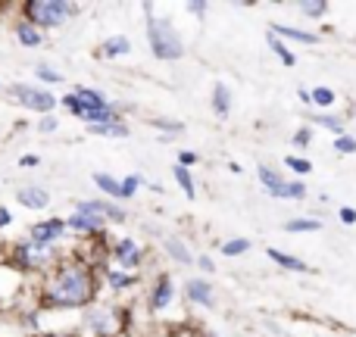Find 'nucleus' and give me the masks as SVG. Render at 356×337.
Wrapping results in <instances>:
<instances>
[{"instance_id": "nucleus-1", "label": "nucleus", "mask_w": 356, "mask_h": 337, "mask_svg": "<svg viewBox=\"0 0 356 337\" xmlns=\"http://www.w3.org/2000/svg\"><path fill=\"white\" fill-rule=\"evenodd\" d=\"M100 278L97 265L81 253H66L54 269L44 275L41 284V306L47 309H88L97 303Z\"/></svg>"}, {"instance_id": "nucleus-2", "label": "nucleus", "mask_w": 356, "mask_h": 337, "mask_svg": "<svg viewBox=\"0 0 356 337\" xmlns=\"http://www.w3.org/2000/svg\"><path fill=\"white\" fill-rule=\"evenodd\" d=\"M147 13V44H150V54L163 63H172V60H181L184 56V44L178 38V31L172 28L169 19H160L154 16V6H144Z\"/></svg>"}, {"instance_id": "nucleus-3", "label": "nucleus", "mask_w": 356, "mask_h": 337, "mask_svg": "<svg viewBox=\"0 0 356 337\" xmlns=\"http://www.w3.org/2000/svg\"><path fill=\"white\" fill-rule=\"evenodd\" d=\"M75 13H79V3H72V0H25L22 3V19L41 31L60 28Z\"/></svg>"}, {"instance_id": "nucleus-4", "label": "nucleus", "mask_w": 356, "mask_h": 337, "mask_svg": "<svg viewBox=\"0 0 356 337\" xmlns=\"http://www.w3.org/2000/svg\"><path fill=\"white\" fill-rule=\"evenodd\" d=\"M60 253L54 247H41L35 240H16L10 250V265L16 272H35V275H47L56 263H60Z\"/></svg>"}, {"instance_id": "nucleus-5", "label": "nucleus", "mask_w": 356, "mask_h": 337, "mask_svg": "<svg viewBox=\"0 0 356 337\" xmlns=\"http://www.w3.org/2000/svg\"><path fill=\"white\" fill-rule=\"evenodd\" d=\"M81 325L91 337H122L125 325H129V313L113 306V303H94L85 309Z\"/></svg>"}, {"instance_id": "nucleus-6", "label": "nucleus", "mask_w": 356, "mask_h": 337, "mask_svg": "<svg viewBox=\"0 0 356 337\" xmlns=\"http://www.w3.org/2000/svg\"><path fill=\"white\" fill-rule=\"evenodd\" d=\"M13 97L31 113H41V116H54V106L60 104V97H54L44 88H31V85H13Z\"/></svg>"}, {"instance_id": "nucleus-7", "label": "nucleus", "mask_w": 356, "mask_h": 337, "mask_svg": "<svg viewBox=\"0 0 356 337\" xmlns=\"http://www.w3.org/2000/svg\"><path fill=\"white\" fill-rule=\"evenodd\" d=\"M66 228L72 234H85V238H100L106 228V219L97 213H88V209H75L66 219Z\"/></svg>"}, {"instance_id": "nucleus-8", "label": "nucleus", "mask_w": 356, "mask_h": 337, "mask_svg": "<svg viewBox=\"0 0 356 337\" xmlns=\"http://www.w3.org/2000/svg\"><path fill=\"white\" fill-rule=\"evenodd\" d=\"M110 256H113V263H116L119 269L129 272V269H138V265H141L144 250H141V247H138L131 238H122V240H113Z\"/></svg>"}, {"instance_id": "nucleus-9", "label": "nucleus", "mask_w": 356, "mask_h": 337, "mask_svg": "<svg viewBox=\"0 0 356 337\" xmlns=\"http://www.w3.org/2000/svg\"><path fill=\"white\" fill-rule=\"evenodd\" d=\"M69 228H66V219H47V222H35V225L29 228V240H35V244H41V247H54L56 240L66 234Z\"/></svg>"}, {"instance_id": "nucleus-10", "label": "nucleus", "mask_w": 356, "mask_h": 337, "mask_svg": "<svg viewBox=\"0 0 356 337\" xmlns=\"http://www.w3.org/2000/svg\"><path fill=\"white\" fill-rule=\"evenodd\" d=\"M172 297H175V281H172L169 272H163V275H156L154 288H150V300H147L150 313H163V309H169L172 306Z\"/></svg>"}, {"instance_id": "nucleus-11", "label": "nucleus", "mask_w": 356, "mask_h": 337, "mask_svg": "<svg viewBox=\"0 0 356 337\" xmlns=\"http://www.w3.org/2000/svg\"><path fill=\"white\" fill-rule=\"evenodd\" d=\"M75 209L97 213V215H104L106 222H113V225H122V222H125V209L116 206V203H110V200H79V203H75Z\"/></svg>"}, {"instance_id": "nucleus-12", "label": "nucleus", "mask_w": 356, "mask_h": 337, "mask_svg": "<svg viewBox=\"0 0 356 337\" xmlns=\"http://www.w3.org/2000/svg\"><path fill=\"white\" fill-rule=\"evenodd\" d=\"M184 297H188L191 303H197V306H207V309L216 306L213 288H209L207 278H188V281H184Z\"/></svg>"}, {"instance_id": "nucleus-13", "label": "nucleus", "mask_w": 356, "mask_h": 337, "mask_svg": "<svg viewBox=\"0 0 356 337\" xmlns=\"http://www.w3.org/2000/svg\"><path fill=\"white\" fill-rule=\"evenodd\" d=\"M257 175H259V181H263V188L269 190L272 197H278V200H291V197H288V184H291V181H284V178L278 175L275 169H269V166H259V169H257Z\"/></svg>"}, {"instance_id": "nucleus-14", "label": "nucleus", "mask_w": 356, "mask_h": 337, "mask_svg": "<svg viewBox=\"0 0 356 337\" xmlns=\"http://www.w3.org/2000/svg\"><path fill=\"white\" fill-rule=\"evenodd\" d=\"M16 200L22 203L25 209H47L50 206V194L44 188H38V184H25V188H19V194H16Z\"/></svg>"}, {"instance_id": "nucleus-15", "label": "nucleus", "mask_w": 356, "mask_h": 337, "mask_svg": "<svg viewBox=\"0 0 356 337\" xmlns=\"http://www.w3.org/2000/svg\"><path fill=\"white\" fill-rule=\"evenodd\" d=\"M16 41L22 44V47H41V44L47 41V35H44L41 28H35L31 22L19 19V22H16Z\"/></svg>"}, {"instance_id": "nucleus-16", "label": "nucleus", "mask_w": 356, "mask_h": 337, "mask_svg": "<svg viewBox=\"0 0 356 337\" xmlns=\"http://www.w3.org/2000/svg\"><path fill=\"white\" fill-rule=\"evenodd\" d=\"M125 54H131V41L125 35H113L100 44V56H106V60H116V56H125Z\"/></svg>"}, {"instance_id": "nucleus-17", "label": "nucleus", "mask_w": 356, "mask_h": 337, "mask_svg": "<svg viewBox=\"0 0 356 337\" xmlns=\"http://www.w3.org/2000/svg\"><path fill=\"white\" fill-rule=\"evenodd\" d=\"M104 281L110 284L113 290H116V294H122L125 288H131V284L138 281L135 275H131V272H122V269H113V265H106L104 269Z\"/></svg>"}, {"instance_id": "nucleus-18", "label": "nucleus", "mask_w": 356, "mask_h": 337, "mask_svg": "<svg viewBox=\"0 0 356 337\" xmlns=\"http://www.w3.org/2000/svg\"><path fill=\"white\" fill-rule=\"evenodd\" d=\"M88 135H97V138H125V135H129V125H125L122 119H116V122L88 125Z\"/></svg>"}, {"instance_id": "nucleus-19", "label": "nucleus", "mask_w": 356, "mask_h": 337, "mask_svg": "<svg viewBox=\"0 0 356 337\" xmlns=\"http://www.w3.org/2000/svg\"><path fill=\"white\" fill-rule=\"evenodd\" d=\"M91 181L97 184V188L104 190L106 197H113V200H122V181H116L113 175H106V172H94Z\"/></svg>"}, {"instance_id": "nucleus-20", "label": "nucleus", "mask_w": 356, "mask_h": 337, "mask_svg": "<svg viewBox=\"0 0 356 337\" xmlns=\"http://www.w3.org/2000/svg\"><path fill=\"white\" fill-rule=\"evenodd\" d=\"M213 113L216 116H228V113H232V91H228L222 81L213 85Z\"/></svg>"}, {"instance_id": "nucleus-21", "label": "nucleus", "mask_w": 356, "mask_h": 337, "mask_svg": "<svg viewBox=\"0 0 356 337\" xmlns=\"http://www.w3.org/2000/svg\"><path fill=\"white\" fill-rule=\"evenodd\" d=\"M272 35H275V38H291V41H300V44H316V41H319V38H316V35H309V31H300V28H291V25H272Z\"/></svg>"}, {"instance_id": "nucleus-22", "label": "nucleus", "mask_w": 356, "mask_h": 337, "mask_svg": "<svg viewBox=\"0 0 356 337\" xmlns=\"http://www.w3.org/2000/svg\"><path fill=\"white\" fill-rule=\"evenodd\" d=\"M269 259H272V263H278L282 269H291V272H307V263H300V259H294V256H288V253L275 250V247H269Z\"/></svg>"}, {"instance_id": "nucleus-23", "label": "nucleus", "mask_w": 356, "mask_h": 337, "mask_svg": "<svg viewBox=\"0 0 356 337\" xmlns=\"http://www.w3.org/2000/svg\"><path fill=\"white\" fill-rule=\"evenodd\" d=\"M166 253L175 259V263H181V265H191V263H194L191 250H188V247H184L178 238H169V240H166Z\"/></svg>"}, {"instance_id": "nucleus-24", "label": "nucleus", "mask_w": 356, "mask_h": 337, "mask_svg": "<svg viewBox=\"0 0 356 337\" xmlns=\"http://www.w3.org/2000/svg\"><path fill=\"white\" fill-rule=\"evenodd\" d=\"M172 175H175L178 188L184 190V197H188V200H194V197H197V188H194V178H191V169L175 166V169H172Z\"/></svg>"}, {"instance_id": "nucleus-25", "label": "nucleus", "mask_w": 356, "mask_h": 337, "mask_svg": "<svg viewBox=\"0 0 356 337\" xmlns=\"http://www.w3.org/2000/svg\"><path fill=\"white\" fill-rule=\"evenodd\" d=\"M269 47H272V54H275L278 60L284 63V66H294V63H297V56L288 50V44H284L282 38H275V35H272V31H269Z\"/></svg>"}, {"instance_id": "nucleus-26", "label": "nucleus", "mask_w": 356, "mask_h": 337, "mask_svg": "<svg viewBox=\"0 0 356 337\" xmlns=\"http://www.w3.org/2000/svg\"><path fill=\"white\" fill-rule=\"evenodd\" d=\"M319 228H322V222H316V219H294V222H284V231H291V234L319 231Z\"/></svg>"}, {"instance_id": "nucleus-27", "label": "nucleus", "mask_w": 356, "mask_h": 337, "mask_svg": "<svg viewBox=\"0 0 356 337\" xmlns=\"http://www.w3.org/2000/svg\"><path fill=\"white\" fill-rule=\"evenodd\" d=\"M250 250V240L247 238H232L222 244V256H241V253Z\"/></svg>"}, {"instance_id": "nucleus-28", "label": "nucleus", "mask_w": 356, "mask_h": 337, "mask_svg": "<svg viewBox=\"0 0 356 337\" xmlns=\"http://www.w3.org/2000/svg\"><path fill=\"white\" fill-rule=\"evenodd\" d=\"M309 100L319 104V106H332L334 104V91L332 88H313V91H309Z\"/></svg>"}, {"instance_id": "nucleus-29", "label": "nucleus", "mask_w": 356, "mask_h": 337, "mask_svg": "<svg viewBox=\"0 0 356 337\" xmlns=\"http://www.w3.org/2000/svg\"><path fill=\"white\" fill-rule=\"evenodd\" d=\"M144 184V178L141 175H129V178H122V200H131V197L138 194V188Z\"/></svg>"}, {"instance_id": "nucleus-30", "label": "nucleus", "mask_w": 356, "mask_h": 337, "mask_svg": "<svg viewBox=\"0 0 356 337\" xmlns=\"http://www.w3.org/2000/svg\"><path fill=\"white\" fill-rule=\"evenodd\" d=\"M35 75H38V81H47V85H60V81H63V75L54 72L50 66H44V63H41V66H35Z\"/></svg>"}, {"instance_id": "nucleus-31", "label": "nucleus", "mask_w": 356, "mask_h": 337, "mask_svg": "<svg viewBox=\"0 0 356 337\" xmlns=\"http://www.w3.org/2000/svg\"><path fill=\"white\" fill-rule=\"evenodd\" d=\"M309 122H319L322 129H328V131H334V135L341 138V129H344V122L341 119H334V116H313Z\"/></svg>"}, {"instance_id": "nucleus-32", "label": "nucleus", "mask_w": 356, "mask_h": 337, "mask_svg": "<svg viewBox=\"0 0 356 337\" xmlns=\"http://www.w3.org/2000/svg\"><path fill=\"white\" fill-rule=\"evenodd\" d=\"M284 166L294 169L297 175H307V172H313V166H309L307 160H300V156H284Z\"/></svg>"}, {"instance_id": "nucleus-33", "label": "nucleus", "mask_w": 356, "mask_h": 337, "mask_svg": "<svg viewBox=\"0 0 356 337\" xmlns=\"http://www.w3.org/2000/svg\"><path fill=\"white\" fill-rule=\"evenodd\" d=\"M334 150H338V154H356V141L341 135V138H334Z\"/></svg>"}, {"instance_id": "nucleus-34", "label": "nucleus", "mask_w": 356, "mask_h": 337, "mask_svg": "<svg viewBox=\"0 0 356 337\" xmlns=\"http://www.w3.org/2000/svg\"><path fill=\"white\" fill-rule=\"evenodd\" d=\"M150 125H154V129H160V131H172V135H181V131H184L181 122H166V119H154Z\"/></svg>"}, {"instance_id": "nucleus-35", "label": "nucleus", "mask_w": 356, "mask_h": 337, "mask_svg": "<svg viewBox=\"0 0 356 337\" xmlns=\"http://www.w3.org/2000/svg\"><path fill=\"white\" fill-rule=\"evenodd\" d=\"M60 129V119L56 116H41V122H38V131L41 135H50V131H56Z\"/></svg>"}, {"instance_id": "nucleus-36", "label": "nucleus", "mask_w": 356, "mask_h": 337, "mask_svg": "<svg viewBox=\"0 0 356 337\" xmlns=\"http://www.w3.org/2000/svg\"><path fill=\"white\" fill-rule=\"evenodd\" d=\"M300 10L307 13V16H325L328 3H300Z\"/></svg>"}, {"instance_id": "nucleus-37", "label": "nucleus", "mask_w": 356, "mask_h": 337, "mask_svg": "<svg viewBox=\"0 0 356 337\" xmlns=\"http://www.w3.org/2000/svg\"><path fill=\"white\" fill-rule=\"evenodd\" d=\"M194 163H197V154H191V150H181V154H178V166L191 169Z\"/></svg>"}, {"instance_id": "nucleus-38", "label": "nucleus", "mask_w": 356, "mask_h": 337, "mask_svg": "<svg viewBox=\"0 0 356 337\" xmlns=\"http://www.w3.org/2000/svg\"><path fill=\"white\" fill-rule=\"evenodd\" d=\"M338 215H341V222H344V225H353V222H356V209H350V206H344Z\"/></svg>"}, {"instance_id": "nucleus-39", "label": "nucleus", "mask_w": 356, "mask_h": 337, "mask_svg": "<svg viewBox=\"0 0 356 337\" xmlns=\"http://www.w3.org/2000/svg\"><path fill=\"white\" fill-rule=\"evenodd\" d=\"M19 166H22V169H35V166H41V160H38L35 154H29V156H22V160H19Z\"/></svg>"}, {"instance_id": "nucleus-40", "label": "nucleus", "mask_w": 356, "mask_h": 337, "mask_svg": "<svg viewBox=\"0 0 356 337\" xmlns=\"http://www.w3.org/2000/svg\"><path fill=\"white\" fill-rule=\"evenodd\" d=\"M197 265H200L203 272H216V263L209 256H197Z\"/></svg>"}, {"instance_id": "nucleus-41", "label": "nucleus", "mask_w": 356, "mask_h": 337, "mask_svg": "<svg viewBox=\"0 0 356 337\" xmlns=\"http://www.w3.org/2000/svg\"><path fill=\"white\" fill-rule=\"evenodd\" d=\"M309 138H313V135H309V129H300L294 135V144H300V147H303V144H309Z\"/></svg>"}, {"instance_id": "nucleus-42", "label": "nucleus", "mask_w": 356, "mask_h": 337, "mask_svg": "<svg viewBox=\"0 0 356 337\" xmlns=\"http://www.w3.org/2000/svg\"><path fill=\"white\" fill-rule=\"evenodd\" d=\"M10 222H13L10 209H6V206H0V231H3V228H6V225H10Z\"/></svg>"}, {"instance_id": "nucleus-43", "label": "nucleus", "mask_w": 356, "mask_h": 337, "mask_svg": "<svg viewBox=\"0 0 356 337\" xmlns=\"http://www.w3.org/2000/svg\"><path fill=\"white\" fill-rule=\"evenodd\" d=\"M188 13H194V16H203V13H207V3H188Z\"/></svg>"}, {"instance_id": "nucleus-44", "label": "nucleus", "mask_w": 356, "mask_h": 337, "mask_svg": "<svg viewBox=\"0 0 356 337\" xmlns=\"http://www.w3.org/2000/svg\"><path fill=\"white\" fill-rule=\"evenodd\" d=\"M38 337H79V334H69V331H44V334H38Z\"/></svg>"}]
</instances>
